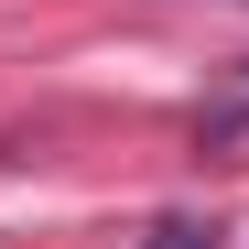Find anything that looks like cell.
I'll list each match as a JSON object with an SVG mask.
<instances>
[{
    "label": "cell",
    "mask_w": 249,
    "mask_h": 249,
    "mask_svg": "<svg viewBox=\"0 0 249 249\" xmlns=\"http://www.w3.org/2000/svg\"><path fill=\"white\" fill-rule=\"evenodd\" d=\"M238 119H249V87H238V98H228V108H217V130H238Z\"/></svg>",
    "instance_id": "7a4b0ae2"
},
{
    "label": "cell",
    "mask_w": 249,
    "mask_h": 249,
    "mask_svg": "<svg viewBox=\"0 0 249 249\" xmlns=\"http://www.w3.org/2000/svg\"><path fill=\"white\" fill-rule=\"evenodd\" d=\"M141 249H217V217H152Z\"/></svg>",
    "instance_id": "6da1fadb"
}]
</instances>
